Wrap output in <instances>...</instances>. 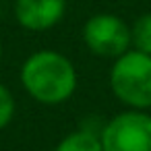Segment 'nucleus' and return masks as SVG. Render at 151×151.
Returning <instances> with one entry per match:
<instances>
[{
  "label": "nucleus",
  "mask_w": 151,
  "mask_h": 151,
  "mask_svg": "<svg viewBox=\"0 0 151 151\" xmlns=\"http://www.w3.org/2000/svg\"><path fill=\"white\" fill-rule=\"evenodd\" d=\"M21 85L35 101L56 106L75 93L77 70L62 52L37 50L21 66Z\"/></svg>",
  "instance_id": "1"
},
{
  "label": "nucleus",
  "mask_w": 151,
  "mask_h": 151,
  "mask_svg": "<svg viewBox=\"0 0 151 151\" xmlns=\"http://www.w3.org/2000/svg\"><path fill=\"white\" fill-rule=\"evenodd\" d=\"M112 93L130 110L151 108V54L128 50L118 56L110 70Z\"/></svg>",
  "instance_id": "2"
},
{
  "label": "nucleus",
  "mask_w": 151,
  "mask_h": 151,
  "mask_svg": "<svg viewBox=\"0 0 151 151\" xmlns=\"http://www.w3.org/2000/svg\"><path fill=\"white\" fill-rule=\"evenodd\" d=\"M99 139L101 151H151V114L120 112L104 124Z\"/></svg>",
  "instance_id": "3"
},
{
  "label": "nucleus",
  "mask_w": 151,
  "mask_h": 151,
  "mask_svg": "<svg viewBox=\"0 0 151 151\" xmlns=\"http://www.w3.org/2000/svg\"><path fill=\"white\" fill-rule=\"evenodd\" d=\"M83 42L95 56L116 60L130 50V27L118 15L99 13L85 21Z\"/></svg>",
  "instance_id": "4"
},
{
  "label": "nucleus",
  "mask_w": 151,
  "mask_h": 151,
  "mask_svg": "<svg viewBox=\"0 0 151 151\" xmlns=\"http://www.w3.org/2000/svg\"><path fill=\"white\" fill-rule=\"evenodd\" d=\"M66 15V0H15V19L23 29L46 31Z\"/></svg>",
  "instance_id": "5"
},
{
  "label": "nucleus",
  "mask_w": 151,
  "mask_h": 151,
  "mask_svg": "<svg viewBox=\"0 0 151 151\" xmlns=\"http://www.w3.org/2000/svg\"><path fill=\"white\" fill-rule=\"evenodd\" d=\"M54 151H101V139L99 132H93L89 128H79L62 137Z\"/></svg>",
  "instance_id": "6"
},
{
  "label": "nucleus",
  "mask_w": 151,
  "mask_h": 151,
  "mask_svg": "<svg viewBox=\"0 0 151 151\" xmlns=\"http://www.w3.org/2000/svg\"><path fill=\"white\" fill-rule=\"evenodd\" d=\"M130 48L151 54V13L137 17V21L130 25Z\"/></svg>",
  "instance_id": "7"
},
{
  "label": "nucleus",
  "mask_w": 151,
  "mask_h": 151,
  "mask_svg": "<svg viewBox=\"0 0 151 151\" xmlns=\"http://www.w3.org/2000/svg\"><path fill=\"white\" fill-rule=\"evenodd\" d=\"M15 116V97L4 83H0V130L6 128Z\"/></svg>",
  "instance_id": "8"
},
{
  "label": "nucleus",
  "mask_w": 151,
  "mask_h": 151,
  "mask_svg": "<svg viewBox=\"0 0 151 151\" xmlns=\"http://www.w3.org/2000/svg\"><path fill=\"white\" fill-rule=\"evenodd\" d=\"M2 54H4V48H2V42H0V62H2Z\"/></svg>",
  "instance_id": "9"
}]
</instances>
